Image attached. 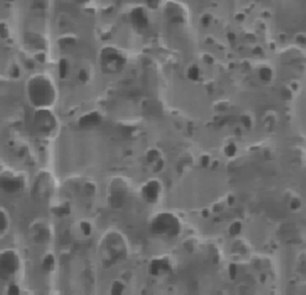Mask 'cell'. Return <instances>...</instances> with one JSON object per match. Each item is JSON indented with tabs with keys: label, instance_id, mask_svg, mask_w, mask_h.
Returning a JSON list of instances; mask_svg holds the SVG:
<instances>
[{
	"label": "cell",
	"instance_id": "1",
	"mask_svg": "<svg viewBox=\"0 0 306 295\" xmlns=\"http://www.w3.org/2000/svg\"><path fill=\"white\" fill-rule=\"evenodd\" d=\"M25 93L29 104L34 109H51L58 98L54 80L45 73H35L26 80Z\"/></svg>",
	"mask_w": 306,
	"mask_h": 295
},
{
	"label": "cell",
	"instance_id": "2",
	"mask_svg": "<svg viewBox=\"0 0 306 295\" xmlns=\"http://www.w3.org/2000/svg\"><path fill=\"white\" fill-rule=\"evenodd\" d=\"M23 268V260L17 249L7 247L0 250V281H16Z\"/></svg>",
	"mask_w": 306,
	"mask_h": 295
},
{
	"label": "cell",
	"instance_id": "3",
	"mask_svg": "<svg viewBox=\"0 0 306 295\" xmlns=\"http://www.w3.org/2000/svg\"><path fill=\"white\" fill-rule=\"evenodd\" d=\"M32 123L36 133L44 139H52L59 131L58 119L51 109H34Z\"/></svg>",
	"mask_w": 306,
	"mask_h": 295
},
{
	"label": "cell",
	"instance_id": "4",
	"mask_svg": "<svg viewBox=\"0 0 306 295\" xmlns=\"http://www.w3.org/2000/svg\"><path fill=\"white\" fill-rule=\"evenodd\" d=\"M28 177L25 172L4 169L0 174V192L7 196H18L28 188Z\"/></svg>",
	"mask_w": 306,
	"mask_h": 295
},
{
	"label": "cell",
	"instance_id": "5",
	"mask_svg": "<svg viewBox=\"0 0 306 295\" xmlns=\"http://www.w3.org/2000/svg\"><path fill=\"white\" fill-rule=\"evenodd\" d=\"M54 178L52 174L47 170H41L37 173L32 181L31 192L37 199H46L49 197L50 190L54 187Z\"/></svg>",
	"mask_w": 306,
	"mask_h": 295
},
{
	"label": "cell",
	"instance_id": "6",
	"mask_svg": "<svg viewBox=\"0 0 306 295\" xmlns=\"http://www.w3.org/2000/svg\"><path fill=\"white\" fill-rule=\"evenodd\" d=\"M30 235L33 242L38 245H45L50 239V229L45 221L39 219L32 223Z\"/></svg>",
	"mask_w": 306,
	"mask_h": 295
},
{
	"label": "cell",
	"instance_id": "7",
	"mask_svg": "<svg viewBox=\"0 0 306 295\" xmlns=\"http://www.w3.org/2000/svg\"><path fill=\"white\" fill-rule=\"evenodd\" d=\"M102 65L106 69L116 70L123 64L124 59L116 50L108 49L102 53Z\"/></svg>",
	"mask_w": 306,
	"mask_h": 295
},
{
	"label": "cell",
	"instance_id": "8",
	"mask_svg": "<svg viewBox=\"0 0 306 295\" xmlns=\"http://www.w3.org/2000/svg\"><path fill=\"white\" fill-rule=\"evenodd\" d=\"M12 224L10 216L5 208L0 205V239H2L10 231Z\"/></svg>",
	"mask_w": 306,
	"mask_h": 295
},
{
	"label": "cell",
	"instance_id": "9",
	"mask_svg": "<svg viewBox=\"0 0 306 295\" xmlns=\"http://www.w3.org/2000/svg\"><path fill=\"white\" fill-rule=\"evenodd\" d=\"M132 23L138 28H143L147 24V18L142 9H135L131 13Z\"/></svg>",
	"mask_w": 306,
	"mask_h": 295
},
{
	"label": "cell",
	"instance_id": "10",
	"mask_svg": "<svg viewBox=\"0 0 306 295\" xmlns=\"http://www.w3.org/2000/svg\"><path fill=\"white\" fill-rule=\"evenodd\" d=\"M55 263V258L52 254L46 253L42 261V268L45 271L48 272L53 269Z\"/></svg>",
	"mask_w": 306,
	"mask_h": 295
},
{
	"label": "cell",
	"instance_id": "11",
	"mask_svg": "<svg viewBox=\"0 0 306 295\" xmlns=\"http://www.w3.org/2000/svg\"><path fill=\"white\" fill-rule=\"evenodd\" d=\"M22 70L18 64H13L9 70V75L13 80H17L21 76Z\"/></svg>",
	"mask_w": 306,
	"mask_h": 295
},
{
	"label": "cell",
	"instance_id": "12",
	"mask_svg": "<svg viewBox=\"0 0 306 295\" xmlns=\"http://www.w3.org/2000/svg\"><path fill=\"white\" fill-rule=\"evenodd\" d=\"M6 292L9 295H20L22 291L21 287L18 285L16 281H13V282L8 283Z\"/></svg>",
	"mask_w": 306,
	"mask_h": 295
},
{
	"label": "cell",
	"instance_id": "13",
	"mask_svg": "<svg viewBox=\"0 0 306 295\" xmlns=\"http://www.w3.org/2000/svg\"><path fill=\"white\" fill-rule=\"evenodd\" d=\"M67 70V63L66 61L62 60L59 63V75L64 77L66 74Z\"/></svg>",
	"mask_w": 306,
	"mask_h": 295
},
{
	"label": "cell",
	"instance_id": "14",
	"mask_svg": "<svg viewBox=\"0 0 306 295\" xmlns=\"http://www.w3.org/2000/svg\"><path fill=\"white\" fill-rule=\"evenodd\" d=\"M148 5L151 8H156L159 4V0H145Z\"/></svg>",
	"mask_w": 306,
	"mask_h": 295
},
{
	"label": "cell",
	"instance_id": "15",
	"mask_svg": "<svg viewBox=\"0 0 306 295\" xmlns=\"http://www.w3.org/2000/svg\"><path fill=\"white\" fill-rule=\"evenodd\" d=\"M36 58L37 61L43 63L45 61V55L43 53H38Z\"/></svg>",
	"mask_w": 306,
	"mask_h": 295
},
{
	"label": "cell",
	"instance_id": "16",
	"mask_svg": "<svg viewBox=\"0 0 306 295\" xmlns=\"http://www.w3.org/2000/svg\"><path fill=\"white\" fill-rule=\"evenodd\" d=\"M235 272V265H232L231 269H230V273H231V276L232 278H234V276Z\"/></svg>",
	"mask_w": 306,
	"mask_h": 295
},
{
	"label": "cell",
	"instance_id": "17",
	"mask_svg": "<svg viewBox=\"0 0 306 295\" xmlns=\"http://www.w3.org/2000/svg\"><path fill=\"white\" fill-rule=\"evenodd\" d=\"M4 169V167H3V165H2V162L1 160H0V174H1V172H2V170H3Z\"/></svg>",
	"mask_w": 306,
	"mask_h": 295
}]
</instances>
